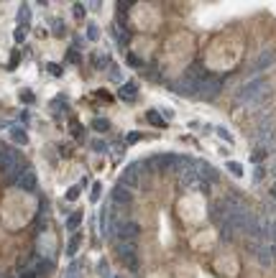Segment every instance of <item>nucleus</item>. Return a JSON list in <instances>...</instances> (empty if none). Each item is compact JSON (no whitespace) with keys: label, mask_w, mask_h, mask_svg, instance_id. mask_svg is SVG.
Listing matches in <instances>:
<instances>
[{"label":"nucleus","mask_w":276,"mask_h":278,"mask_svg":"<svg viewBox=\"0 0 276 278\" xmlns=\"http://www.w3.org/2000/svg\"><path fill=\"white\" fill-rule=\"evenodd\" d=\"M269 95H271V84L266 82L263 77H253V79H248V82L238 89L235 102L243 105V107H259Z\"/></svg>","instance_id":"nucleus-1"},{"label":"nucleus","mask_w":276,"mask_h":278,"mask_svg":"<svg viewBox=\"0 0 276 278\" xmlns=\"http://www.w3.org/2000/svg\"><path fill=\"white\" fill-rule=\"evenodd\" d=\"M205 79H207V74H202L200 64H192L179 82H174V92L176 95H197V89H200Z\"/></svg>","instance_id":"nucleus-2"},{"label":"nucleus","mask_w":276,"mask_h":278,"mask_svg":"<svg viewBox=\"0 0 276 278\" xmlns=\"http://www.w3.org/2000/svg\"><path fill=\"white\" fill-rule=\"evenodd\" d=\"M115 255L118 261H121L128 271H138V265H141V261H138V245L136 243H128V240H118L115 245Z\"/></svg>","instance_id":"nucleus-3"},{"label":"nucleus","mask_w":276,"mask_h":278,"mask_svg":"<svg viewBox=\"0 0 276 278\" xmlns=\"http://www.w3.org/2000/svg\"><path fill=\"white\" fill-rule=\"evenodd\" d=\"M253 141L259 146V151H263V153L276 151V125L274 123H261L256 135H253Z\"/></svg>","instance_id":"nucleus-4"},{"label":"nucleus","mask_w":276,"mask_h":278,"mask_svg":"<svg viewBox=\"0 0 276 278\" xmlns=\"http://www.w3.org/2000/svg\"><path fill=\"white\" fill-rule=\"evenodd\" d=\"M220 89H223L220 77H207L200 84V89H197V97H200V100H215V97L220 95Z\"/></svg>","instance_id":"nucleus-5"},{"label":"nucleus","mask_w":276,"mask_h":278,"mask_svg":"<svg viewBox=\"0 0 276 278\" xmlns=\"http://www.w3.org/2000/svg\"><path fill=\"white\" fill-rule=\"evenodd\" d=\"M146 168H149V166H146L143 161H136V164H131V166H128L125 171H123L121 184H123V186H128V189H136V186L141 184V179H138V176H141V171H146Z\"/></svg>","instance_id":"nucleus-6"},{"label":"nucleus","mask_w":276,"mask_h":278,"mask_svg":"<svg viewBox=\"0 0 276 278\" xmlns=\"http://www.w3.org/2000/svg\"><path fill=\"white\" fill-rule=\"evenodd\" d=\"M251 253H253L256 261H259V265H271L274 258H276L269 243H251Z\"/></svg>","instance_id":"nucleus-7"},{"label":"nucleus","mask_w":276,"mask_h":278,"mask_svg":"<svg viewBox=\"0 0 276 278\" xmlns=\"http://www.w3.org/2000/svg\"><path fill=\"white\" fill-rule=\"evenodd\" d=\"M274 64H276V51L274 49H263V51L259 54V59L253 62V66H251V74L266 72V69H271Z\"/></svg>","instance_id":"nucleus-8"},{"label":"nucleus","mask_w":276,"mask_h":278,"mask_svg":"<svg viewBox=\"0 0 276 278\" xmlns=\"http://www.w3.org/2000/svg\"><path fill=\"white\" fill-rule=\"evenodd\" d=\"M138 232H141V227H138V222L128 220V222H121V227H118V240H128V243H136Z\"/></svg>","instance_id":"nucleus-9"},{"label":"nucleus","mask_w":276,"mask_h":278,"mask_svg":"<svg viewBox=\"0 0 276 278\" xmlns=\"http://www.w3.org/2000/svg\"><path fill=\"white\" fill-rule=\"evenodd\" d=\"M179 184H182V189H197V192H210V184H205L200 176H197L194 171H190V174H184L182 179H179Z\"/></svg>","instance_id":"nucleus-10"},{"label":"nucleus","mask_w":276,"mask_h":278,"mask_svg":"<svg viewBox=\"0 0 276 278\" xmlns=\"http://www.w3.org/2000/svg\"><path fill=\"white\" fill-rule=\"evenodd\" d=\"M194 174L200 176L205 184H215V181H218V171H215L210 164H205V161H194Z\"/></svg>","instance_id":"nucleus-11"},{"label":"nucleus","mask_w":276,"mask_h":278,"mask_svg":"<svg viewBox=\"0 0 276 278\" xmlns=\"http://www.w3.org/2000/svg\"><path fill=\"white\" fill-rule=\"evenodd\" d=\"M16 186H18L21 192H28V194L36 192V174H34V168H26V171H23L21 176H18Z\"/></svg>","instance_id":"nucleus-12"},{"label":"nucleus","mask_w":276,"mask_h":278,"mask_svg":"<svg viewBox=\"0 0 276 278\" xmlns=\"http://www.w3.org/2000/svg\"><path fill=\"white\" fill-rule=\"evenodd\" d=\"M21 161V156H18V151L16 148H8V146H0V168H5L8 166H13V164H18Z\"/></svg>","instance_id":"nucleus-13"},{"label":"nucleus","mask_w":276,"mask_h":278,"mask_svg":"<svg viewBox=\"0 0 276 278\" xmlns=\"http://www.w3.org/2000/svg\"><path fill=\"white\" fill-rule=\"evenodd\" d=\"M110 202L113 204H128V202H131V189L118 181V186H115L113 194H110Z\"/></svg>","instance_id":"nucleus-14"},{"label":"nucleus","mask_w":276,"mask_h":278,"mask_svg":"<svg viewBox=\"0 0 276 278\" xmlns=\"http://www.w3.org/2000/svg\"><path fill=\"white\" fill-rule=\"evenodd\" d=\"M80 247H82V232H74L72 237H69V243H67V253L69 255H77Z\"/></svg>","instance_id":"nucleus-15"},{"label":"nucleus","mask_w":276,"mask_h":278,"mask_svg":"<svg viewBox=\"0 0 276 278\" xmlns=\"http://www.w3.org/2000/svg\"><path fill=\"white\" fill-rule=\"evenodd\" d=\"M18 23H21L26 31H28V26H31V8H28V5L18 8Z\"/></svg>","instance_id":"nucleus-16"},{"label":"nucleus","mask_w":276,"mask_h":278,"mask_svg":"<svg viewBox=\"0 0 276 278\" xmlns=\"http://www.w3.org/2000/svg\"><path fill=\"white\" fill-rule=\"evenodd\" d=\"M136 92H138L136 82H125V84L121 87V97H123V100H133V97H136Z\"/></svg>","instance_id":"nucleus-17"},{"label":"nucleus","mask_w":276,"mask_h":278,"mask_svg":"<svg viewBox=\"0 0 276 278\" xmlns=\"http://www.w3.org/2000/svg\"><path fill=\"white\" fill-rule=\"evenodd\" d=\"M80 225H82V212H74L67 217V230H77Z\"/></svg>","instance_id":"nucleus-18"},{"label":"nucleus","mask_w":276,"mask_h":278,"mask_svg":"<svg viewBox=\"0 0 276 278\" xmlns=\"http://www.w3.org/2000/svg\"><path fill=\"white\" fill-rule=\"evenodd\" d=\"M11 138H13L16 143H21V146H26V143H28V135H26L23 128H13V131H11Z\"/></svg>","instance_id":"nucleus-19"},{"label":"nucleus","mask_w":276,"mask_h":278,"mask_svg":"<svg viewBox=\"0 0 276 278\" xmlns=\"http://www.w3.org/2000/svg\"><path fill=\"white\" fill-rule=\"evenodd\" d=\"M225 168H228L233 176H243V166L238 161H228V164H225Z\"/></svg>","instance_id":"nucleus-20"},{"label":"nucleus","mask_w":276,"mask_h":278,"mask_svg":"<svg viewBox=\"0 0 276 278\" xmlns=\"http://www.w3.org/2000/svg\"><path fill=\"white\" fill-rule=\"evenodd\" d=\"M146 117H149V123H154V125H159V128H164V117L156 113V110H149L146 113Z\"/></svg>","instance_id":"nucleus-21"},{"label":"nucleus","mask_w":276,"mask_h":278,"mask_svg":"<svg viewBox=\"0 0 276 278\" xmlns=\"http://www.w3.org/2000/svg\"><path fill=\"white\" fill-rule=\"evenodd\" d=\"M269 245H271L274 255H276V222H271V230H269Z\"/></svg>","instance_id":"nucleus-22"},{"label":"nucleus","mask_w":276,"mask_h":278,"mask_svg":"<svg viewBox=\"0 0 276 278\" xmlns=\"http://www.w3.org/2000/svg\"><path fill=\"white\" fill-rule=\"evenodd\" d=\"M115 36H118V41H121V44H128V38H131V36H128V31H125V28H121V26H115Z\"/></svg>","instance_id":"nucleus-23"},{"label":"nucleus","mask_w":276,"mask_h":278,"mask_svg":"<svg viewBox=\"0 0 276 278\" xmlns=\"http://www.w3.org/2000/svg\"><path fill=\"white\" fill-rule=\"evenodd\" d=\"M77 276H80V265L72 263V265L67 268V276H64V278H77Z\"/></svg>","instance_id":"nucleus-24"},{"label":"nucleus","mask_w":276,"mask_h":278,"mask_svg":"<svg viewBox=\"0 0 276 278\" xmlns=\"http://www.w3.org/2000/svg\"><path fill=\"white\" fill-rule=\"evenodd\" d=\"M107 125H110V123H107V120H103V117H97V120H92V128H95V131H107Z\"/></svg>","instance_id":"nucleus-25"},{"label":"nucleus","mask_w":276,"mask_h":278,"mask_svg":"<svg viewBox=\"0 0 276 278\" xmlns=\"http://www.w3.org/2000/svg\"><path fill=\"white\" fill-rule=\"evenodd\" d=\"M100 189H103V184H92V192H90V199L92 202L100 199Z\"/></svg>","instance_id":"nucleus-26"},{"label":"nucleus","mask_w":276,"mask_h":278,"mask_svg":"<svg viewBox=\"0 0 276 278\" xmlns=\"http://www.w3.org/2000/svg\"><path fill=\"white\" fill-rule=\"evenodd\" d=\"M87 38H90V41H97V38H100V31H97V26H90V28H87Z\"/></svg>","instance_id":"nucleus-27"},{"label":"nucleus","mask_w":276,"mask_h":278,"mask_svg":"<svg viewBox=\"0 0 276 278\" xmlns=\"http://www.w3.org/2000/svg\"><path fill=\"white\" fill-rule=\"evenodd\" d=\"M52 26H54V28H52L54 36H62V33H64V23H62V21H54Z\"/></svg>","instance_id":"nucleus-28"},{"label":"nucleus","mask_w":276,"mask_h":278,"mask_svg":"<svg viewBox=\"0 0 276 278\" xmlns=\"http://www.w3.org/2000/svg\"><path fill=\"white\" fill-rule=\"evenodd\" d=\"M13 38H16L18 44H23V38H26V28H16V31H13Z\"/></svg>","instance_id":"nucleus-29"},{"label":"nucleus","mask_w":276,"mask_h":278,"mask_svg":"<svg viewBox=\"0 0 276 278\" xmlns=\"http://www.w3.org/2000/svg\"><path fill=\"white\" fill-rule=\"evenodd\" d=\"M128 64H131V66H136V69H141V66H143V62H141L138 56H133V54H128Z\"/></svg>","instance_id":"nucleus-30"},{"label":"nucleus","mask_w":276,"mask_h":278,"mask_svg":"<svg viewBox=\"0 0 276 278\" xmlns=\"http://www.w3.org/2000/svg\"><path fill=\"white\" fill-rule=\"evenodd\" d=\"M77 196H80V186H72V189L67 192V199H69V202H74Z\"/></svg>","instance_id":"nucleus-31"},{"label":"nucleus","mask_w":276,"mask_h":278,"mask_svg":"<svg viewBox=\"0 0 276 278\" xmlns=\"http://www.w3.org/2000/svg\"><path fill=\"white\" fill-rule=\"evenodd\" d=\"M74 18H85V5L82 3H74Z\"/></svg>","instance_id":"nucleus-32"},{"label":"nucleus","mask_w":276,"mask_h":278,"mask_svg":"<svg viewBox=\"0 0 276 278\" xmlns=\"http://www.w3.org/2000/svg\"><path fill=\"white\" fill-rule=\"evenodd\" d=\"M218 135H220V138H225L228 143H233V135H230L228 131H223V128H218Z\"/></svg>","instance_id":"nucleus-33"},{"label":"nucleus","mask_w":276,"mask_h":278,"mask_svg":"<svg viewBox=\"0 0 276 278\" xmlns=\"http://www.w3.org/2000/svg\"><path fill=\"white\" fill-rule=\"evenodd\" d=\"M92 148H95V151H97V153H103V151H105V148H107V146H105L103 141H95V143H92Z\"/></svg>","instance_id":"nucleus-34"},{"label":"nucleus","mask_w":276,"mask_h":278,"mask_svg":"<svg viewBox=\"0 0 276 278\" xmlns=\"http://www.w3.org/2000/svg\"><path fill=\"white\" fill-rule=\"evenodd\" d=\"M69 62H80V54H77V51H69Z\"/></svg>","instance_id":"nucleus-35"},{"label":"nucleus","mask_w":276,"mask_h":278,"mask_svg":"<svg viewBox=\"0 0 276 278\" xmlns=\"http://www.w3.org/2000/svg\"><path fill=\"white\" fill-rule=\"evenodd\" d=\"M263 156H266L263 151H256V153H253V161H261V158H263Z\"/></svg>","instance_id":"nucleus-36"},{"label":"nucleus","mask_w":276,"mask_h":278,"mask_svg":"<svg viewBox=\"0 0 276 278\" xmlns=\"http://www.w3.org/2000/svg\"><path fill=\"white\" fill-rule=\"evenodd\" d=\"M271 174H274V176H276V161H274V164H271Z\"/></svg>","instance_id":"nucleus-37"},{"label":"nucleus","mask_w":276,"mask_h":278,"mask_svg":"<svg viewBox=\"0 0 276 278\" xmlns=\"http://www.w3.org/2000/svg\"><path fill=\"white\" fill-rule=\"evenodd\" d=\"M271 194H274V196H276V184H274V189H271Z\"/></svg>","instance_id":"nucleus-38"}]
</instances>
